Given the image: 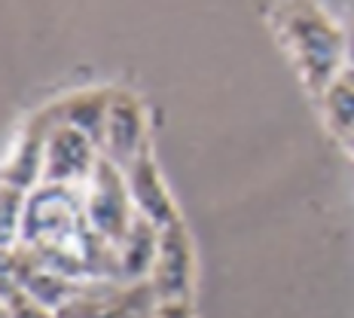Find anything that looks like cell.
<instances>
[{"mask_svg": "<svg viewBox=\"0 0 354 318\" xmlns=\"http://www.w3.org/2000/svg\"><path fill=\"white\" fill-rule=\"evenodd\" d=\"M110 92H80L58 105V120L71 129L83 132V135L104 153V132H107V116H110Z\"/></svg>", "mask_w": 354, "mask_h": 318, "instance_id": "ba28073f", "label": "cell"}, {"mask_svg": "<svg viewBox=\"0 0 354 318\" xmlns=\"http://www.w3.org/2000/svg\"><path fill=\"white\" fill-rule=\"evenodd\" d=\"M153 318H196L193 315V300L156 303V312H153Z\"/></svg>", "mask_w": 354, "mask_h": 318, "instance_id": "30bf717a", "label": "cell"}, {"mask_svg": "<svg viewBox=\"0 0 354 318\" xmlns=\"http://www.w3.org/2000/svg\"><path fill=\"white\" fill-rule=\"evenodd\" d=\"M104 153L98 150L83 132L58 123L49 132L46 141V166H43V184H64V187H80L92 177L95 166Z\"/></svg>", "mask_w": 354, "mask_h": 318, "instance_id": "3957f363", "label": "cell"}, {"mask_svg": "<svg viewBox=\"0 0 354 318\" xmlns=\"http://www.w3.org/2000/svg\"><path fill=\"white\" fill-rule=\"evenodd\" d=\"M278 16H281L278 31L284 34V49L293 55L302 80L324 95L339 80V64L348 53L342 28L312 6H287L278 10Z\"/></svg>", "mask_w": 354, "mask_h": 318, "instance_id": "6da1fadb", "label": "cell"}, {"mask_svg": "<svg viewBox=\"0 0 354 318\" xmlns=\"http://www.w3.org/2000/svg\"><path fill=\"white\" fill-rule=\"evenodd\" d=\"M86 211L95 230L113 245H120L125 239V233L131 230V224L138 218L122 168L107 157L98 159L92 177L86 181Z\"/></svg>", "mask_w": 354, "mask_h": 318, "instance_id": "7a4b0ae2", "label": "cell"}, {"mask_svg": "<svg viewBox=\"0 0 354 318\" xmlns=\"http://www.w3.org/2000/svg\"><path fill=\"white\" fill-rule=\"evenodd\" d=\"M125 184H129L131 202H135V211L147 218L153 227L159 230H168L171 224H177V211L171 205V196H168L165 184H162V175L153 162L150 153H141L129 168H125Z\"/></svg>", "mask_w": 354, "mask_h": 318, "instance_id": "5b68a950", "label": "cell"}, {"mask_svg": "<svg viewBox=\"0 0 354 318\" xmlns=\"http://www.w3.org/2000/svg\"><path fill=\"white\" fill-rule=\"evenodd\" d=\"M144 114L131 95H113L110 101V116H107V132H104V157L116 166L129 168L144 147Z\"/></svg>", "mask_w": 354, "mask_h": 318, "instance_id": "8992f818", "label": "cell"}, {"mask_svg": "<svg viewBox=\"0 0 354 318\" xmlns=\"http://www.w3.org/2000/svg\"><path fill=\"white\" fill-rule=\"evenodd\" d=\"M150 288L159 303L189 300V294H193V245H189V236L180 220L162 230Z\"/></svg>", "mask_w": 354, "mask_h": 318, "instance_id": "277c9868", "label": "cell"}, {"mask_svg": "<svg viewBox=\"0 0 354 318\" xmlns=\"http://www.w3.org/2000/svg\"><path fill=\"white\" fill-rule=\"evenodd\" d=\"M159 239H162L159 227H153L150 220L138 214L131 230L116 245V279L122 285L150 282L153 266H156V257H159Z\"/></svg>", "mask_w": 354, "mask_h": 318, "instance_id": "52a82bcc", "label": "cell"}, {"mask_svg": "<svg viewBox=\"0 0 354 318\" xmlns=\"http://www.w3.org/2000/svg\"><path fill=\"white\" fill-rule=\"evenodd\" d=\"M324 110L339 135H354V77H339L324 92Z\"/></svg>", "mask_w": 354, "mask_h": 318, "instance_id": "9c48e42d", "label": "cell"}]
</instances>
